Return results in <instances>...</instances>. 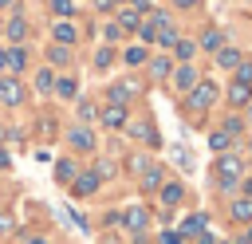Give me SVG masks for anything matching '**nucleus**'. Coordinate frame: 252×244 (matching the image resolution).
<instances>
[{
  "label": "nucleus",
  "mask_w": 252,
  "mask_h": 244,
  "mask_svg": "<svg viewBox=\"0 0 252 244\" xmlns=\"http://www.w3.org/2000/svg\"><path fill=\"white\" fill-rule=\"evenodd\" d=\"M240 157H220L217 161V181H220V189H232L236 185V177H240Z\"/></svg>",
  "instance_id": "nucleus-1"
},
{
  "label": "nucleus",
  "mask_w": 252,
  "mask_h": 244,
  "mask_svg": "<svg viewBox=\"0 0 252 244\" xmlns=\"http://www.w3.org/2000/svg\"><path fill=\"white\" fill-rule=\"evenodd\" d=\"M213 98H217V87H213V83H197V87L189 91V106H193V110L213 106Z\"/></svg>",
  "instance_id": "nucleus-2"
},
{
  "label": "nucleus",
  "mask_w": 252,
  "mask_h": 244,
  "mask_svg": "<svg viewBox=\"0 0 252 244\" xmlns=\"http://www.w3.org/2000/svg\"><path fill=\"white\" fill-rule=\"evenodd\" d=\"M173 87H177V91H193V87H197V71H193V63H185V67L173 71Z\"/></svg>",
  "instance_id": "nucleus-3"
},
{
  "label": "nucleus",
  "mask_w": 252,
  "mask_h": 244,
  "mask_svg": "<svg viewBox=\"0 0 252 244\" xmlns=\"http://www.w3.org/2000/svg\"><path fill=\"white\" fill-rule=\"evenodd\" d=\"M24 98V87L16 83V79H0V102H8V106H16Z\"/></svg>",
  "instance_id": "nucleus-4"
},
{
  "label": "nucleus",
  "mask_w": 252,
  "mask_h": 244,
  "mask_svg": "<svg viewBox=\"0 0 252 244\" xmlns=\"http://www.w3.org/2000/svg\"><path fill=\"white\" fill-rule=\"evenodd\" d=\"M122 220H126V228H134V232H142V228H146V220H150V213H146L142 205H130Z\"/></svg>",
  "instance_id": "nucleus-5"
},
{
  "label": "nucleus",
  "mask_w": 252,
  "mask_h": 244,
  "mask_svg": "<svg viewBox=\"0 0 252 244\" xmlns=\"http://www.w3.org/2000/svg\"><path fill=\"white\" fill-rule=\"evenodd\" d=\"M67 138H71V146H79V150H94V134H91V130H83V126H75Z\"/></svg>",
  "instance_id": "nucleus-6"
},
{
  "label": "nucleus",
  "mask_w": 252,
  "mask_h": 244,
  "mask_svg": "<svg viewBox=\"0 0 252 244\" xmlns=\"http://www.w3.org/2000/svg\"><path fill=\"white\" fill-rule=\"evenodd\" d=\"M94 189H98V177H94V173L75 177V193H79V197H87V193H94Z\"/></svg>",
  "instance_id": "nucleus-7"
},
{
  "label": "nucleus",
  "mask_w": 252,
  "mask_h": 244,
  "mask_svg": "<svg viewBox=\"0 0 252 244\" xmlns=\"http://www.w3.org/2000/svg\"><path fill=\"white\" fill-rule=\"evenodd\" d=\"M217 63H220V67H240V51H236V47H220V51H217Z\"/></svg>",
  "instance_id": "nucleus-8"
},
{
  "label": "nucleus",
  "mask_w": 252,
  "mask_h": 244,
  "mask_svg": "<svg viewBox=\"0 0 252 244\" xmlns=\"http://www.w3.org/2000/svg\"><path fill=\"white\" fill-rule=\"evenodd\" d=\"M228 98H232L236 106H244V102H252V94H248V83H240V79H236V83H232V91H228Z\"/></svg>",
  "instance_id": "nucleus-9"
},
{
  "label": "nucleus",
  "mask_w": 252,
  "mask_h": 244,
  "mask_svg": "<svg viewBox=\"0 0 252 244\" xmlns=\"http://www.w3.org/2000/svg\"><path fill=\"white\" fill-rule=\"evenodd\" d=\"M102 122H106V126H114V130H118V126H122V122H126V110H122V106H106V110H102Z\"/></svg>",
  "instance_id": "nucleus-10"
},
{
  "label": "nucleus",
  "mask_w": 252,
  "mask_h": 244,
  "mask_svg": "<svg viewBox=\"0 0 252 244\" xmlns=\"http://www.w3.org/2000/svg\"><path fill=\"white\" fill-rule=\"evenodd\" d=\"M24 63H28V55L16 47V51H4V67H12V71H24Z\"/></svg>",
  "instance_id": "nucleus-11"
},
{
  "label": "nucleus",
  "mask_w": 252,
  "mask_h": 244,
  "mask_svg": "<svg viewBox=\"0 0 252 244\" xmlns=\"http://www.w3.org/2000/svg\"><path fill=\"white\" fill-rule=\"evenodd\" d=\"M75 35H79V31H75L71 24H63V20L55 24V39H59V43H75Z\"/></svg>",
  "instance_id": "nucleus-12"
},
{
  "label": "nucleus",
  "mask_w": 252,
  "mask_h": 244,
  "mask_svg": "<svg viewBox=\"0 0 252 244\" xmlns=\"http://www.w3.org/2000/svg\"><path fill=\"white\" fill-rule=\"evenodd\" d=\"M232 216H236V220H252V197L236 201V205H232Z\"/></svg>",
  "instance_id": "nucleus-13"
},
{
  "label": "nucleus",
  "mask_w": 252,
  "mask_h": 244,
  "mask_svg": "<svg viewBox=\"0 0 252 244\" xmlns=\"http://www.w3.org/2000/svg\"><path fill=\"white\" fill-rule=\"evenodd\" d=\"M118 28H126V31L138 28V12H134V8H122V12H118Z\"/></svg>",
  "instance_id": "nucleus-14"
},
{
  "label": "nucleus",
  "mask_w": 252,
  "mask_h": 244,
  "mask_svg": "<svg viewBox=\"0 0 252 244\" xmlns=\"http://www.w3.org/2000/svg\"><path fill=\"white\" fill-rule=\"evenodd\" d=\"M130 94H134V87H122V83H118V87H110V102H114V106H122Z\"/></svg>",
  "instance_id": "nucleus-15"
},
{
  "label": "nucleus",
  "mask_w": 252,
  "mask_h": 244,
  "mask_svg": "<svg viewBox=\"0 0 252 244\" xmlns=\"http://www.w3.org/2000/svg\"><path fill=\"white\" fill-rule=\"evenodd\" d=\"M201 228H205V216H189V220L181 224V236H197Z\"/></svg>",
  "instance_id": "nucleus-16"
},
{
  "label": "nucleus",
  "mask_w": 252,
  "mask_h": 244,
  "mask_svg": "<svg viewBox=\"0 0 252 244\" xmlns=\"http://www.w3.org/2000/svg\"><path fill=\"white\" fill-rule=\"evenodd\" d=\"M228 142H232V138H228V134H224V130H217V134H213V138H209V146H213V150H217V153H220V150H228Z\"/></svg>",
  "instance_id": "nucleus-17"
},
{
  "label": "nucleus",
  "mask_w": 252,
  "mask_h": 244,
  "mask_svg": "<svg viewBox=\"0 0 252 244\" xmlns=\"http://www.w3.org/2000/svg\"><path fill=\"white\" fill-rule=\"evenodd\" d=\"M161 201H165V205H177V201H181V185H165V189H161Z\"/></svg>",
  "instance_id": "nucleus-18"
},
{
  "label": "nucleus",
  "mask_w": 252,
  "mask_h": 244,
  "mask_svg": "<svg viewBox=\"0 0 252 244\" xmlns=\"http://www.w3.org/2000/svg\"><path fill=\"white\" fill-rule=\"evenodd\" d=\"M55 177H59V181H71V177H75V165H71V161H59V165H55Z\"/></svg>",
  "instance_id": "nucleus-19"
},
{
  "label": "nucleus",
  "mask_w": 252,
  "mask_h": 244,
  "mask_svg": "<svg viewBox=\"0 0 252 244\" xmlns=\"http://www.w3.org/2000/svg\"><path fill=\"white\" fill-rule=\"evenodd\" d=\"M193 51H197V43H189V39H177V55H181V59H193Z\"/></svg>",
  "instance_id": "nucleus-20"
},
{
  "label": "nucleus",
  "mask_w": 252,
  "mask_h": 244,
  "mask_svg": "<svg viewBox=\"0 0 252 244\" xmlns=\"http://www.w3.org/2000/svg\"><path fill=\"white\" fill-rule=\"evenodd\" d=\"M150 71H154L158 79H165V75H169V59H154V63H150Z\"/></svg>",
  "instance_id": "nucleus-21"
},
{
  "label": "nucleus",
  "mask_w": 252,
  "mask_h": 244,
  "mask_svg": "<svg viewBox=\"0 0 252 244\" xmlns=\"http://www.w3.org/2000/svg\"><path fill=\"white\" fill-rule=\"evenodd\" d=\"M35 87H39V91H51V87H55L51 71H39V75H35Z\"/></svg>",
  "instance_id": "nucleus-22"
},
{
  "label": "nucleus",
  "mask_w": 252,
  "mask_h": 244,
  "mask_svg": "<svg viewBox=\"0 0 252 244\" xmlns=\"http://www.w3.org/2000/svg\"><path fill=\"white\" fill-rule=\"evenodd\" d=\"M55 91H59L63 98H71V94H75V79H59V83H55Z\"/></svg>",
  "instance_id": "nucleus-23"
},
{
  "label": "nucleus",
  "mask_w": 252,
  "mask_h": 244,
  "mask_svg": "<svg viewBox=\"0 0 252 244\" xmlns=\"http://www.w3.org/2000/svg\"><path fill=\"white\" fill-rule=\"evenodd\" d=\"M24 31H28L24 20H12V24H8V35H12V39H24Z\"/></svg>",
  "instance_id": "nucleus-24"
},
{
  "label": "nucleus",
  "mask_w": 252,
  "mask_h": 244,
  "mask_svg": "<svg viewBox=\"0 0 252 244\" xmlns=\"http://www.w3.org/2000/svg\"><path fill=\"white\" fill-rule=\"evenodd\" d=\"M205 47H213V51H220V31H205V39H201Z\"/></svg>",
  "instance_id": "nucleus-25"
},
{
  "label": "nucleus",
  "mask_w": 252,
  "mask_h": 244,
  "mask_svg": "<svg viewBox=\"0 0 252 244\" xmlns=\"http://www.w3.org/2000/svg\"><path fill=\"white\" fill-rule=\"evenodd\" d=\"M158 181H161V169H150V173H146V177H142V185H146V189H154V185H158Z\"/></svg>",
  "instance_id": "nucleus-26"
},
{
  "label": "nucleus",
  "mask_w": 252,
  "mask_h": 244,
  "mask_svg": "<svg viewBox=\"0 0 252 244\" xmlns=\"http://www.w3.org/2000/svg\"><path fill=\"white\" fill-rule=\"evenodd\" d=\"M12 228H16V224H12V216H8V213H0V236H12Z\"/></svg>",
  "instance_id": "nucleus-27"
},
{
  "label": "nucleus",
  "mask_w": 252,
  "mask_h": 244,
  "mask_svg": "<svg viewBox=\"0 0 252 244\" xmlns=\"http://www.w3.org/2000/svg\"><path fill=\"white\" fill-rule=\"evenodd\" d=\"M47 55H51V63H67V47H51Z\"/></svg>",
  "instance_id": "nucleus-28"
},
{
  "label": "nucleus",
  "mask_w": 252,
  "mask_h": 244,
  "mask_svg": "<svg viewBox=\"0 0 252 244\" xmlns=\"http://www.w3.org/2000/svg\"><path fill=\"white\" fill-rule=\"evenodd\" d=\"M142 59H146L142 47H130V51H126V63H142Z\"/></svg>",
  "instance_id": "nucleus-29"
},
{
  "label": "nucleus",
  "mask_w": 252,
  "mask_h": 244,
  "mask_svg": "<svg viewBox=\"0 0 252 244\" xmlns=\"http://www.w3.org/2000/svg\"><path fill=\"white\" fill-rule=\"evenodd\" d=\"M134 134H138V138H142V142H158V138H154V130H150V126H134Z\"/></svg>",
  "instance_id": "nucleus-30"
},
{
  "label": "nucleus",
  "mask_w": 252,
  "mask_h": 244,
  "mask_svg": "<svg viewBox=\"0 0 252 244\" xmlns=\"http://www.w3.org/2000/svg\"><path fill=\"white\" fill-rule=\"evenodd\" d=\"M51 8H55L59 16H71V0H51Z\"/></svg>",
  "instance_id": "nucleus-31"
},
{
  "label": "nucleus",
  "mask_w": 252,
  "mask_h": 244,
  "mask_svg": "<svg viewBox=\"0 0 252 244\" xmlns=\"http://www.w3.org/2000/svg\"><path fill=\"white\" fill-rule=\"evenodd\" d=\"M94 63H98V67H110V47H102V51L94 55Z\"/></svg>",
  "instance_id": "nucleus-32"
},
{
  "label": "nucleus",
  "mask_w": 252,
  "mask_h": 244,
  "mask_svg": "<svg viewBox=\"0 0 252 244\" xmlns=\"http://www.w3.org/2000/svg\"><path fill=\"white\" fill-rule=\"evenodd\" d=\"M236 79H240V83H252V63H244V67H240V75H236Z\"/></svg>",
  "instance_id": "nucleus-33"
},
{
  "label": "nucleus",
  "mask_w": 252,
  "mask_h": 244,
  "mask_svg": "<svg viewBox=\"0 0 252 244\" xmlns=\"http://www.w3.org/2000/svg\"><path fill=\"white\" fill-rule=\"evenodd\" d=\"M161 244H181V236H177V232H165V236H161Z\"/></svg>",
  "instance_id": "nucleus-34"
},
{
  "label": "nucleus",
  "mask_w": 252,
  "mask_h": 244,
  "mask_svg": "<svg viewBox=\"0 0 252 244\" xmlns=\"http://www.w3.org/2000/svg\"><path fill=\"white\" fill-rule=\"evenodd\" d=\"M8 165H12V157H8L4 150H0V169H8Z\"/></svg>",
  "instance_id": "nucleus-35"
},
{
  "label": "nucleus",
  "mask_w": 252,
  "mask_h": 244,
  "mask_svg": "<svg viewBox=\"0 0 252 244\" xmlns=\"http://www.w3.org/2000/svg\"><path fill=\"white\" fill-rule=\"evenodd\" d=\"M173 4H177V8H193L197 0H173Z\"/></svg>",
  "instance_id": "nucleus-36"
},
{
  "label": "nucleus",
  "mask_w": 252,
  "mask_h": 244,
  "mask_svg": "<svg viewBox=\"0 0 252 244\" xmlns=\"http://www.w3.org/2000/svg\"><path fill=\"white\" fill-rule=\"evenodd\" d=\"M94 8H110V0H94Z\"/></svg>",
  "instance_id": "nucleus-37"
},
{
  "label": "nucleus",
  "mask_w": 252,
  "mask_h": 244,
  "mask_svg": "<svg viewBox=\"0 0 252 244\" xmlns=\"http://www.w3.org/2000/svg\"><path fill=\"white\" fill-rule=\"evenodd\" d=\"M240 244H252V232H244V240H240Z\"/></svg>",
  "instance_id": "nucleus-38"
},
{
  "label": "nucleus",
  "mask_w": 252,
  "mask_h": 244,
  "mask_svg": "<svg viewBox=\"0 0 252 244\" xmlns=\"http://www.w3.org/2000/svg\"><path fill=\"white\" fill-rule=\"evenodd\" d=\"M28 244H47V240H39V236H35V240H28Z\"/></svg>",
  "instance_id": "nucleus-39"
},
{
  "label": "nucleus",
  "mask_w": 252,
  "mask_h": 244,
  "mask_svg": "<svg viewBox=\"0 0 252 244\" xmlns=\"http://www.w3.org/2000/svg\"><path fill=\"white\" fill-rule=\"evenodd\" d=\"M0 71H4V51H0Z\"/></svg>",
  "instance_id": "nucleus-40"
},
{
  "label": "nucleus",
  "mask_w": 252,
  "mask_h": 244,
  "mask_svg": "<svg viewBox=\"0 0 252 244\" xmlns=\"http://www.w3.org/2000/svg\"><path fill=\"white\" fill-rule=\"evenodd\" d=\"M4 4H12V0H0V8H4Z\"/></svg>",
  "instance_id": "nucleus-41"
},
{
  "label": "nucleus",
  "mask_w": 252,
  "mask_h": 244,
  "mask_svg": "<svg viewBox=\"0 0 252 244\" xmlns=\"http://www.w3.org/2000/svg\"><path fill=\"white\" fill-rule=\"evenodd\" d=\"M248 114H252V102H248Z\"/></svg>",
  "instance_id": "nucleus-42"
}]
</instances>
